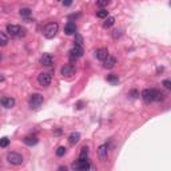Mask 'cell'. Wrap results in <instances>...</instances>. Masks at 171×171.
<instances>
[{"mask_svg": "<svg viewBox=\"0 0 171 171\" xmlns=\"http://www.w3.org/2000/svg\"><path fill=\"white\" fill-rule=\"evenodd\" d=\"M108 148H107V144H102V146L98 148V155H99V159L102 162H106L107 158H108Z\"/></svg>", "mask_w": 171, "mask_h": 171, "instance_id": "obj_9", "label": "cell"}, {"mask_svg": "<svg viewBox=\"0 0 171 171\" xmlns=\"http://www.w3.org/2000/svg\"><path fill=\"white\" fill-rule=\"evenodd\" d=\"M7 43H8V35L0 31V46H7Z\"/></svg>", "mask_w": 171, "mask_h": 171, "instance_id": "obj_19", "label": "cell"}, {"mask_svg": "<svg viewBox=\"0 0 171 171\" xmlns=\"http://www.w3.org/2000/svg\"><path fill=\"white\" fill-rule=\"evenodd\" d=\"M3 80H4V76H3L2 74H0V82H3Z\"/></svg>", "mask_w": 171, "mask_h": 171, "instance_id": "obj_32", "label": "cell"}, {"mask_svg": "<svg viewBox=\"0 0 171 171\" xmlns=\"http://www.w3.org/2000/svg\"><path fill=\"white\" fill-rule=\"evenodd\" d=\"M9 144V139L7 136H4V138H2L0 139V147H7Z\"/></svg>", "mask_w": 171, "mask_h": 171, "instance_id": "obj_24", "label": "cell"}, {"mask_svg": "<svg viewBox=\"0 0 171 171\" xmlns=\"http://www.w3.org/2000/svg\"><path fill=\"white\" fill-rule=\"evenodd\" d=\"M74 167L75 170H82V171H84V170H90V169H92L90 165V162L87 161V158L86 159H79L76 163H74Z\"/></svg>", "mask_w": 171, "mask_h": 171, "instance_id": "obj_6", "label": "cell"}, {"mask_svg": "<svg viewBox=\"0 0 171 171\" xmlns=\"http://www.w3.org/2000/svg\"><path fill=\"white\" fill-rule=\"evenodd\" d=\"M64 32L67 35H74V34H76V25H75V23H72V21H68V23L64 25Z\"/></svg>", "mask_w": 171, "mask_h": 171, "instance_id": "obj_12", "label": "cell"}, {"mask_svg": "<svg viewBox=\"0 0 171 171\" xmlns=\"http://www.w3.org/2000/svg\"><path fill=\"white\" fill-rule=\"evenodd\" d=\"M128 95L131 98H134V99H136V98H139V91H138V90H131Z\"/></svg>", "mask_w": 171, "mask_h": 171, "instance_id": "obj_27", "label": "cell"}, {"mask_svg": "<svg viewBox=\"0 0 171 171\" xmlns=\"http://www.w3.org/2000/svg\"><path fill=\"white\" fill-rule=\"evenodd\" d=\"M65 151H67V148L63 147V146H60V147L56 150V155H58V156H63V155L65 154Z\"/></svg>", "mask_w": 171, "mask_h": 171, "instance_id": "obj_25", "label": "cell"}, {"mask_svg": "<svg viewBox=\"0 0 171 171\" xmlns=\"http://www.w3.org/2000/svg\"><path fill=\"white\" fill-rule=\"evenodd\" d=\"M118 75H115V74H111V75H108L107 76V82H110L111 84H116L118 83Z\"/></svg>", "mask_w": 171, "mask_h": 171, "instance_id": "obj_21", "label": "cell"}, {"mask_svg": "<svg viewBox=\"0 0 171 171\" xmlns=\"http://www.w3.org/2000/svg\"><path fill=\"white\" fill-rule=\"evenodd\" d=\"M75 74V67L72 64H64L61 67V75L63 76H71Z\"/></svg>", "mask_w": 171, "mask_h": 171, "instance_id": "obj_10", "label": "cell"}, {"mask_svg": "<svg viewBox=\"0 0 171 171\" xmlns=\"http://www.w3.org/2000/svg\"><path fill=\"white\" fill-rule=\"evenodd\" d=\"M63 2V4L65 6V7H70L71 4H72V0H61Z\"/></svg>", "mask_w": 171, "mask_h": 171, "instance_id": "obj_30", "label": "cell"}, {"mask_svg": "<svg viewBox=\"0 0 171 171\" xmlns=\"http://www.w3.org/2000/svg\"><path fill=\"white\" fill-rule=\"evenodd\" d=\"M88 156V147H82L80 150V154H79V159H86Z\"/></svg>", "mask_w": 171, "mask_h": 171, "instance_id": "obj_20", "label": "cell"}, {"mask_svg": "<svg viewBox=\"0 0 171 171\" xmlns=\"http://www.w3.org/2000/svg\"><path fill=\"white\" fill-rule=\"evenodd\" d=\"M79 140H80V134L79 132H72V134H70V136H68V142H70L71 144H76Z\"/></svg>", "mask_w": 171, "mask_h": 171, "instance_id": "obj_17", "label": "cell"}, {"mask_svg": "<svg viewBox=\"0 0 171 171\" xmlns=\"http://www.w3.org/2000/svg\"><path fill=\"white\" fill-rule=\"evenodd\" d=\"M103 61H104V68H108V70L114 68V65L116 64V59L114 56H110V55H108Z\"/></svg>", "mask_w": 171, "mask_h": 171, "instance_id": "obj_13", "label": "cell"}, {"mask_svg": "<svg viewBox=\"0 0 171 171\" xmlns=\"http://www.w3.org/2000/svg\"><path fill=\"white\" fill-rule=\"evenodd\" d=\"M83 54H84V51H83V47L79 46V44H75V46L71 48V51H70V56H71L72 60H74V59H78V58H80Z\"/></svg>", "mask_w": 171, "mask_h": 171, "instance_id": "obj_7", "label": "cell"}, {"mask_svg": "<svg viewBox=\"0 0 171 171\" xmlns=\"http://www.w3.org/2000/svg\"><path fill=\"white\" fill-rule=\"evenodd\" d=\"M107 56H108V51H107V48H99V50L96 51V58H98L99 60L103 61Z\"/></svg>", "mask_w": 171, "mask_h": 171, "instance_id": "obj_16", "label": "cell"}, {"mask_svg": "<svg viewBox=\"0 0 171 171\" xmlns=\"http://www.w3.org/2000/svg\"><path fill=\"white\" fill-rule=\"evenodd\" d=\"M43 103V96L40 95V94H32L30 100H28V104H30L31 108H34V110H36V108H39L42 106Z\"/></svg>", "mask_w": 171, "mask_h": 171, "instance_id": "obj_3", "label": "cell"}, {"mask_svg": "<svg viewBox=\"0 0 171 171\" xmlns=\"http://www.w3.org/2000/svg\"><path fill=\"white\" fill-rule=\"evenodd\" d=\"M7 161L13 166H20L21 163H23V156L20 154H17V152H9V154L7 155Z\"/></svg>", "mask_w": 171, "mask_h": 171, "instance_id": "obj_4", "label": "cell"}, {"mask_svg": "<svg viewBox=\"0 0 171 171\" xmlns=\"http://www.w3.org/2000/svg\"><path fill=\"white\" fill-rule=\"evenodd\" d=\"M58 31H59V24L58 23H48L44 27V30H43V34L47 39H52L54 36L58 34Z\"/></svg>", "mask_w": 171, "mask_h": 171, "instance_id": "obj_2", "label": "cell"}, {"mask_svg": "<svg viewBox=\"0 0 171 171\" xmlns=\"http://www.w3.org/2000/svg\"><path fill=\"white\" fill-rule=\"evenodd\" d=\"M23 142L27 144V146H35V144H38L39 139L36 136H34V135H30V136H25L23 139Z\"/></svg>", "mask_w": 171, "mask_h": 171, "instance_id": "obj_15", "label": "cell"}, {"mask_svg": "<svg viewBox=\"0 0 171 171\" xmlns=\"http://www.w3.org/2000/svg\"><path fill=\"white\" fill-rule=\"evenodd\" d=\"M59 2H61V0H59Z\"/></svg>", "mask_w": 171, "mask_h": 171, "instance_id": "obj_34", "label": "cell"}, {"mask_svg": "<svg viewBox=\"0 0 171 171\" xmlns=\"http://www.w3.org/2000/svg\"><path fill=\"white\" fill-rule=\"evenodd\" d=\"M96 16L99 17V19H106V17L108 16V11L107 9H100L96 12Z\"/></svg>", "mask_w": 171, "mask_h": 171, "instance_id": "obj_22", "label": "cell"}, {"mask_svg": "<svg viewBox=\"0 0 171 171\" xmlns=\"http://www.w3.org/2000/svg\"><path fill=\"white\" fill-rule=\"evenodd\" d=\"M163 94L161 91L155 90V88H146L142 92V98L146 103H151V102H155V100H162L163 99Z\"/></svg>", "mask_w": 171, "mask_h": 171, "instance_id": "obj_1", "label": "cell"}, {"mask_svg": "<svg viewBox=\"0 0 171 171\" xmlns=\"http://www.w3.org/2000/svg\"><path fill=\"white\" fill-rule=\"evenodd\" d=\"M54 63V59L50 54H43V56L40 58V64L42 65H46V67H51Z\"/></svg>", "mask_w": 171, "mask_h": 171, "instance_id": "obj_11", "label": "cell"}, {"mask_svg": "<svg viewBox=\"0 0 171 171\" xmlns=\"http://www.w3.org/2000/svg\"><path fill=\"white\" fill-rule=\"evenodd\" d=\"M110 3H111V0H98V6L103 7V8H104V7H107Z\"/></svg>", "mask_w": 171, "mask_h": 171, "instance_id": "obj_26", "label": "cell"}, {"mask_svg": "<svg viewBox=\"0 0 171 171\" xmlns=\"http://www.w3.org/2000/svg\"><path fill=\"white\" fill-rule=\"evenodd\" d=\"M75 43L79 46H82V43H83V38L79 34H75Z\"/></svg>", "mask_w": 171, "mask_h": 171, "instance_id": "obj_28", "label": "cell"}, {"mask_svg": "<svg viewBox=\"0 0 171 171\" xmlns=\"http://www.w3.org/2000/svg\"><path fill=\"white\" fill-rule=\"evenodd\" d=\"M2 106L6 107V108H12L13 106H15V99H13V98H3Z\"/></svg>", "mask_w": 171, "mask_h": 171, "instance_id": "obj_14", "label": "cell"}, {"mask_svg": "<svg viewBox=\"0 0 171 171\" xmlns=\"http://www.w3.org/2000/svg\"><path fill=\"white\" fill-rule=\"evenodd\" d=\"M83 102H78V103H76V108H78V110H80V108H83Z\"/></svg>", "mask_w": 171, "mask_h": 171, "instance_id": "obj_31", "label": "cell"}, {"mask_svg": "<svg viewBox=\"0 0 171 171\" xmlns=\"http://www.w3.org/2000/svg\"><path fill=\"white\" fill-rule=\"evenodd\" d=\"M32 13V11L30 8H21L20 9V15L23 16V17H28Z\"/></svg>", "mask_w": 171, "mask_h": 171, "instance_id": "obj_23", "label": "cell"}, {"mask_svg": "<svg viewBox=\"0 0 171 171\" xmlns=\"http://www.w3.org/2000/svg\"><path fill=\"white\" fill-rule=\"evenodd\" d=\"M7 32L11 36H21L24 35V30L20 25H15V24H8L7 25Z\"/></svg>", "mask_w": 171, "mask_h": 171, "instance_id": "obj_5", "label": "cell"}, {"mask_svg": "<svg viewBox=\"0 0 171 171\" xmlns=\"http://www.w3.org/2000/svg\"><path fill=\"white\" fill-rule=\"evenodd\" d=\"M163 86H165L167 90H171V82L169 80V79H166V80H163Z\"/></svg>", "mask_w": 171, "mask_h": 171, "instance_id": "obj_29", "label": "cell"}, {"mask_svg": "<svg viewBox=\"0 0 171 171\" xmlns=\"http://www.w3.org/2000/svg\"><path fill=\"white\" fill-rule=\"evenodd\" d=\"M0 61H2V55H0Z\"/></svg>", "mask_w": 171, "mask_h": 171, "instance_id": "obj_33", "label": "cell"}, {"mask_svg": "<svg viewBox=\"0 0 171 171\" xmlns=\"http://www.w3.org/2000/svg\"><path fill=\"white\" fill-rule=\"evenodd\" d=\"M38 82H39V84H40L42 87L50 86V83H51V75L48 74V72H42V74L39 75V78H38Z\"/></svg>", "mask_w": 171, "mask_h": 171, "instance_id": "obj_8", "label": "cell"}, {"mask_svg": "<svg viewBox=\"0 0 171 171\" xmlns=\"http://www.w3.org/2000/svg\"><path fill=\"white\" fill-rule=\"evenodd\" d=\"M114 23H115V17L107 16L106 17V21L103 23V27L104 28H110V27H112V25H114Z\"/></svg>", "mask_w": 171, "mask_h": 171, "instance_id": "obj_18", "label": "cell"}]
</instances>
